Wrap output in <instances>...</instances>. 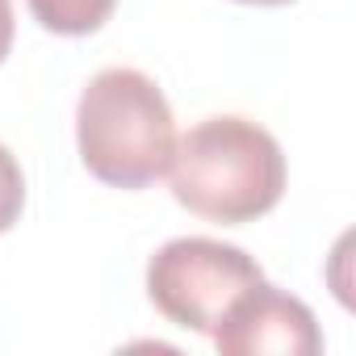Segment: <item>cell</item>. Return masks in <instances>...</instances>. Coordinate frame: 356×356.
Listing matches in <instances>:
<instances>
[{
    "label": "cell",
    "mask_w": 356,
    "mask_h": 356,
    "mask_svg": "<svg viewBox=\"0 0 356 356\" xmlns=\"http://www.w3.org/2000/svg\"><path fill=\"white\" fill-rule=\"evenodd\" d=\"M76 143L84 168L109 189H147L172 163V105L138 67H105L76 105Z\"/></svg>",
    "instance_id": "7a4b0ae2"
},
{
    "label": "cell",
    "mask_w": 356,
    "mask_h": 356,
    "mask_svg": "<svg viewBox=\"0 0 356 356\" xmlns=\"http://www.w3.org/2000/svg\"><path fill=\"white\" fill-rule=\"evenodd\" d=\"M256 281H264V268L243 248L202 235L163 243L147 264V293L155 310L197 335H214L235 298H243Z\"/></svg>",
    "instance_id": "3957f363"
},
{
    "label": "cell",
    "mask_w": 356,
    "mask_h": 356,
    "mask_svg": "<svg viewBox=\"0 0 356 356\" xmlns=\"http://www.w3.org/2000/svg\"><path fill=\"white\" fill-rule=\"evenodd\" d=\"M210 339L222 356H264V352L318 356L323 352V331L314 323V310L268 281H256L243 298H235V306L222 314Z\"/></svg>",
    "instance_id": "277c9868"
},
{
    "label": "cell",
    "mask_w": 356,
    "mask_h": 356,
    "mask_svg": "<svg viewBox=\"0 0 356 356\" xmlns=\"http://www.w3.org/2000/svg\"><path fill=\"white\" fill-rule=\"evenodd\" d=\"M22 206H26V176H22V163L13 159V151L0 143V235L13 231V222L22 218Z\"/></svg>",
    "instance_id": "8992f818"
},
{
    "label": "cell",
    "mask_w": 356,
    "mask_h": 356,
    "mask_svg": "<svg viewBox=\"0 0 356 356\" xmlns=\"http://www.w3.org/2000/svg\"><path fill=\"white\" fill-rule=\"evenodd\" d=\"M239 5H289V0H239Z\"/></svg>",
    "instance_id": "ba28073f"
},
{
    "label": "cell",
    "mask_w": 356,
    "mask_h": 356,
    "mask_svg": "<svg viewBox=\"0 0 356 356\" xmlns=\"http://www.w3.org/2000/svg\"><path fill=\"white\" fill-rule=\"evenodd\" d=\"M172 197L189 214L222 227H243L264 218L289 181L281 143L235 113L206 118L176 138L172 163Z\"/></svg>",
    "instance_id": "6da1fadb"
},
{
    "label": "cell",
    "mask_w": 356,
    "mask_h": 356,
    "mask_svg": "<svg viewBox=\"0 0 356 356\" xmlns=\"http://www.w3.org/2000/svg\"><path fill=\"white\" fill-rule=\"evenodd\" d=\"M34 22L51 34H63V38H84V34H97L113 9L118 0H26Z\"/></svg>",
    "instance_id": "5b68a950"
},
{
    "label": "cell",
    "mask_w": 356,
    "mask_h": 356,
    "mask_svg": "<svg viewBox=\"0 0 356 356\" xmlns=\"http://www.w3.org/2000/svg\"><path fill=\"white\" fill-rule=\"evenodd\" d=\"M13 51V0H0V63Z\"/></svg>",
    "instance_id": "52a82bcc"
}]
</instances>
